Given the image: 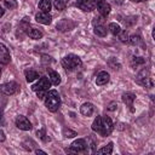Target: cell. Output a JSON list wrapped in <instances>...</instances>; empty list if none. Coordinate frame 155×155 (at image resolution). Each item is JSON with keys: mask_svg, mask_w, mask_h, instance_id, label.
<instances>
[{"mask_svg": "<svg viewBox=\"0 0 155 155\" xmlns=\"http://www.w3.org/2000/svg\"><path fill=\"white\" fill-rule=\"evenodd\" d=\"M45 105L51 113H56L61 105V97L56 90H50L45 97Z\"/></svg>", "mask_w": 155, "mask_h": 155, "instance_id": "obj_1", "label": "cell"}, {"mask_svg": "<svg viewBox=\"0 0 155 155\" xmlns=\"http://www.w3.org/2000/svg\"><path fill=\"white\" fill-rule=\"evenodd\" d=\"M50 86H51L50 79L46 78V76H41V78L39 79V81H38L35 85H33L31 90H33L34 92H36V94H38V97H39L40 99H45V97H46V94H47V92H48Z\"/></svg>", "mask_w": 155, "mask_h": 155, "instance_id": "obj_2", "label": "cell"}, {"mask_svg": "<svg viewBox=\"0 0 155 155\" xmlns=\"http://www.w3.org/2000/svg\"><path fill=\"white\" fill-rule=\"evenodd\" d=\"M62 65L67 71H73L82 65V61L76 54H68L62 59Z\"/></svg>", "mask_w": 155, "mask_h": 155, "instance_id": "obj_3", "label": "cell"}, {"mask_svg": "<svg viewBox=\"0 0 155 155\" xmlns=\"http://www.w3.org/2000/svg\"><path fill=\"white\" fill-rule=\"evenodd\" d=\"M136 81H137L139 85H142V86H144V87H148V88H150V87L154 86V82H153V80H151V78H150V73H149L148 69H142V70L137 74Z\"/></svg>", "mask_w": 155, "mask_h": 155, "instance_id": "obj_4", "label": "cell"}, {"mask_svg": "<svg viewBox=\"0 0 155 155\" xmlns=\"http://www.w3.org/2000/svg\"><path fill=\"white\" fill-rule=\"evenodd\" d=\"M103 1L104 0H76V6L85 12H90L97 8V6Z\"/></svg>", "mask_w": 155, "mask_h": 155, "instance_id": "obj_5", "label": "cell"}, {"mask_svg": "<svg viewBox=\"0 0 155 155\" xmlns=\"http://www.w3.org/2000/svg\"><path fill=\"white\" fill-rule=\"evenodd\" d=\"M113 130H114V125H113L111 119L109 116H103L102 117V128H101L99 134L103 137H107L113 132Z\"/></svg>", "mask_w": 155, "mask_h": 155, "instance_id": "obj_6", "label": "cell"}, {"mask_svg": "<svg viewBox=\"0 0 155 155\" xmlns=\"http://www.w3.org/2000/svg\"><path fill=\"white\" fill-rule=\"evenodd\" d=\"M87 148V143L85 139L82 138H79L76 140H74L71 144H70V148L69 149H65L67 153H81V151H85Z\"/></svg>", "mask_w": 155, "mask_h": 155, "instance_id": "obj_7", "label": "cell"}, {"mask_svg": "<svg viewBox=\"0 0 155 155\" xmlns=\"http://www.w3.org/2000/svg\"><path fill=\"white\" fill-rule=\"evenodd\" d=\"M15 122H16V126L19 130H22V131H29V130H31V122L25 116H23V115H18L16 117Z\"/></svg>", "mask_w": 155, "mask_h": 155, "instance_id": "obj_8", "label": "cell"}, {"mask_svg": "<svg viewBox=\"0 0 155 155\" xmlns=\"http://www.w3.org/2000/svg\"><path fill=\"white\" fill-rule=\"evenodd\" d=\"M18 84L17 82H15V81H10V82H6V84H4L2 86H1V90H2V92L5 93V94H7V96H11V94H15L17 91H18Z\"/></svg>", "mask_w": 155, "mask_h": 155, "instance_id": "obj_9", "label": "cell"}, {"mask_svg": "<svg viewBox=\"0 0 155 155\" xmlns=\"http://www.w3.org/2000/svg\"><path fill=\"white\" fill-rule=\"evenodd\" d=\"M35 19H36L38 23L45 24V25H47V24H50V23L52 22L51 15H50L48 12H44V11H39V12L35 15Z\"/></svg>", "mask_w": 155, "mask_h": 155, "instance_id": "obj_10", "label": "cell"}, {"mask_svg": "<svg viewBox=\"0 0 155 155\" xmlns=\"http://www.w3.org/2000/svg\"><path fill=\"white\" fill-rule=\"evenodd\" d=\"M121 99H122V102L128 107V109H130L131 111H134V109H133V102H134V99H136V94H134V93H132V92H125V93H122Z\"/></svg>", "mask_w": 155, "mask_h": 155, "instance_id": "obj_11", "label": "cell"}, {"mask_svg": "<svg viewBox=\"0 0 155 155\" xmlns=\"http://www.w3.org/2000/svg\"><path fill=\"white\" fill-rule=\"evenodd\" d=\"M10 61H11L10 51L7 50L5 44H0V62L2 64H7V63H10Z\"/></svg>", "mask_w": 155, "mask_h": 155, "instance_id": "obj_12", "label": "cell"}, {"mask_svg": "<svg viewBox=\"0 0 155 155\" xmlns=\"http://www.w3.org/2000/svg\"><path fill=\"white\" fill-rule=\"evenodd\" d=\"M25 34L30 38V39H34V40H39V39H41L42 38V31L41 30H39V29H36V28H33V27H27L25 28Z\"/></svg>", "mask_w": 155, "mask_h": 155, "instance_id": "obj_13", "label": "cell"}, {"mask_svg": "<svg viewBox=\"0 0 155 155\" xmlns=\"http://www.w3.org/2000/svg\"><path fill=\"white\" fill-rule=\"evenodd\" d=\"M109 79H110V76L107 71H99L97 74V78H96V84L98 86H103V85L109 82Z\"/></svg>", "mask_w": 155, "mask_h": 155, "instance_id": "obj_14", "label": "cell"}, {"mask_svg": "<svg viewBox=\"0 0 155 155\" xmlns=\"http://www.w3.org/2000/svg\"><path fill=\"white\" fill-rule=\"evenodd\" d=\"M93 111H94V107H93L92 103H88L87 102V103H84L80 107V113L82 115H85V116H91L93 114Z\"/></svg>", "mask_w": 155, "mask_h": 155, "instance_id": "obj_15", "label": "cell"}, {"mask_svg": "<svg viewBox=\"0 0 155 155\" xmlns=\"http://www.w3.org/2000/svg\"><path fill=\"white\" fill-rule=\"evenodd\" d=\"M97 10H98V12H99V13H101L103 17H107V16L110 13L111 7H110V5H109L108 2L103 1V2H101V4L97 6Z\"/></svg>", "mask_w": 155, "mask_h": 155, "instance_id": "obj_16", "label": "cell"}, {"mask_svg": "<svg viewBox=\"0 0 155 155\" xmlns=\"http://www.w3.org/2000/svg\"><path fill=\"white\" fill-rule=\"evenodd\" d=\"M48 79H50L51 84L54 86H58L61 84V76L56 70H48Z\"/></svg>", "mask_w": 155, "mask_h": 155, "instance_id": "obj_17", "label": "cell"}, {"mask_svg": "<svg viewBox=\"0 0 155 155\" xmlns=\"http://www.w3.org/2000/svg\"><path fill=\"white\" fill-rule=\"evenodd\" d=\"M73 27H74V23L70 22V21H68V19H63V21H61V22L57 24V29H59V30H62V31L70 30Z\"/></svg>", "mask_w": 155, "mask_h": 155, "instance_id": "obj_18", "label": "cell"}, {"mask_svg": "<svg viewBox=\"0 0 155 155\" xmlns=\"http://www.w3.org/2000/svg\"><path fill=\"white\" fill-rule=\"evenodd\" d=\"M25 80L28 82H33L34 80L39 79V73L36 70H33V69H29V70H25Z\"/></svg>", "mask_w": 155, "mask_h": 155, "instance_id": "obj_19", "label": "cell"}, {"mask_svg": "<svg viewBox=\"0 0 155 155\" xmlns=\"http://www.w3.org/2000/svg\"><path fill=\"white\" fill-rule=\"evenodd\" d=\"M91 128H92L93 132H97V133L101 132V128H102V116L97 115V117H96V119L93 120V122H92Z\"/></svg>", "mask_w": 155, "mask_h": 155, "instance_id": "obj_20", "label": "cell"}, {"mask_svg": "<svg viewBox=\"0 0 155 155\" xmlns=\"http://www.w3.org/2000/svg\"><path fill=\"white\" fill-rule=\"evenodd\" d=\"M51 6H52L51 0H40L39 1V8L44 12H50Z\"/></svg>", "mask_w": 155, "mask_h": 155, "instance_id": "obj_21", "label": "cell"}, {"mask_svg": "<svg viewBox=\"0 0 155 155\" xmlns=\"http://www.w3.org/2000/svg\"><path fill=\"white\" fill-rule=\"evenodd\" d=\"M93 33L97 35V36H105L107 35V28L102 24H97L94 25V29H93Z\"/></svg>", "mask_w": 155, "mask_h": 155, "instance_id": "obj_22", "label": "cell"}, {"mask_svg": "<svg viewBox=\"0 0 155 155\" xmlns=\"http://www.w3.org/2000/svg\"><path fill=\"white\" fill-rule=\"evenodd\" d=\"M113 147H114V143L113 142H110V143H108L105 147H103V148H101L99 150H97L96 153L97 154H99V155H102V154H111L113 153Z\"/></svg>", "mask_w": 155, "mask_h": 155, "instance_id": "obj_23", "label": "cell"}, {"mask_svg": "<svg viewBox=\"0 0 155 155\" xmlns=\"http://www.w3.org/2000/svg\"><path fill=\"white\" fill-rule=\"evenodd\" d=\"M108 29L110 30V33L113 34V35H119L120 34V31H121V28H120V25L119 24H116V23H109V25H108Z\"/></svg>", "mask_w": 155, "mask_h": 155, "instance_id": "obj_24", "label": "cell"}, {"mask_svg": "<svg viewBox=\"0 0 155 155\" xmlns=\"http://www.w3.org/2000/svg\"><path fill=\"white\" fill-rule=\"evenodd\" d=\"M130 42L132 44V45H143V40H142V38L139 36V35H132V36H130Z\"/></svg>", "mask_w": 155, "mask_h": 155, "instance_id": "obj_25", "label": "cell"}, {"mask_svg": "<svg viewBox=\"0 0 155 155\" xmlns=\"http://www.w3.org/2000/svg\"><path fill=\"white\" fill-rule=\"evenodd\" d=\"M53 6L56 10L58 11H63L65 8V1L64 0H54L53 1Z\"/></svg>", "mask_w": 155, "mask_h": 155, "instance_id": "obj_26", "label": "cell"}, {"mask_svg": "<svg viewBox=\"0 0 155 155\" xmlns=\"http://www.w3.org/2000/svg\"><path fill=\"white\" fill-rule=\"evenodd\" d=\"M63 136H64L65 138H73V137L78 136V133H76L75 131H73V130L65 127V128H63Z\"/></svg>", "mask_w": 155, "mask_h": 155, "instance_id": "obj_27", "label": "cell"}, {"mask_svg": "<svg viewBox=\"0 0 155 155\" xmlns=\"http://www.w3.org/2000/svg\"><path fill=\"white\" fill-rule=\"evenodd\" d=\"M117 36H119V39H120L121 42H128L130 41V36H128V33L126 30H121Z\"/></svg>", "mask_w": 155, "mask_h": 155, "instance_id": "obj_28", "label": "cell"}, {"mask_svg": "<svg viewBox=\"0 0 155 155\" xmlns=\"http://www.w3.org/2000/svg\"><path fill=\"white\" fill-rule=\"evenodd\" d=\"M131 62H132V65H139V64H143V63H145V59H144L143 57L133 56V57H132V59H131Z\"/></svg>", "mask_w": 155, "mask_h": 155, "instance_id": "obj_29", "label": "cell"}, {"mask_svg": "<svg viewBox=\"0 0 155 155\" xmlns=\"http://www.w3.org/2000/svg\"><path fill=\"white\" fill-rule=\"evenodd\" d=\"M4 5H5L7 8H10V10H13V8L17 7L16 0H4Z\"/></svg>", "mask_w": 155, "mask_h": 155, "instance_id": "obj_30", "label": "cell"}, {"mask_svg": "<svg viewBox=\"0 0 155 155\" xmlns=\"http://www.w3.org/2000/svg\"><path fill=\"white\" fill-rule=\"evenodd\" d=\"M36 136L38 137H40L44 142H47V140H50V138L48 137H46V133H45V130L44 128H41V130H39L38 132H36Z\"/></svg>", "mask_w": 155, "mask_h": 155, "instance_id": "obj_31", "label": "cell"}, {"mask_svg": "<svg viewBox=\"0 0 155 155\" xmlns=\"http://www.w3.org/2000/svg\"><path fill=\"white\" fill-rule=\"evenodd\" d=\"M116 108H117V104H116L115 102H111V103L109 104V108H108V109H109V110H115Z\"/></svg>", "mask_w": 155, "mask_h": 155, "instance_id": "obj_32", "label": "cell"}, {"mask_svg": "<svg viewBox=\"0 0 155 155\" xmlns=\"http://www.w3.org/2000/svg\"><path fill=\"white\" fill-rule=\"evenodd\" d=\"M0 136H1L0 140H1V142H4V140H5V133H4V131H2V130H0Z\"/></svg>", "mask_w": 155, "mask_h": 155, "instance_id": "obj_33", "label": "cell"}, {"mask_svg": "<svg viewBox=\"0 0 155 155\" xmlns=\"http://www.w3.org/2000/svg\"><path fill=\"white\" fill-rule=\"evenodd\" d=\"M151 36H153V39H154V41H155V25H154V28H153V31H151Z\"/></svg>", "mask_w": 155, "mask_h": 155, "instance_id": "obj_34", "label": "cell"}, {"mask_svg": "<svg viewBox=\"0 0 155 155\" xmlns=\"http://www.w3.org/2000/svg\"><path fill=\"white\" fill-rule=\"evenodd\" d=\"M36 154H46V153L42 151V150H39V149H38V150H36Z\"/></svg>", "mask_w": 155, "mask_h": 155, "instance_id": "obj_35", "label": "cell"}, {"mask_svg": "<svg viewBox=\"0 0 155 155\" xmlns=\"http://www.w3.org/2000/svg\"><path fill=\"white\" fill-rule=\"evenodd\" d=\"M132 2H142V1H147V0H131Z\"/></svg>", "mask_w": 155, "mask_h": 155, "instance_id": "obj_36", "label": "cell"}]
</instances>
